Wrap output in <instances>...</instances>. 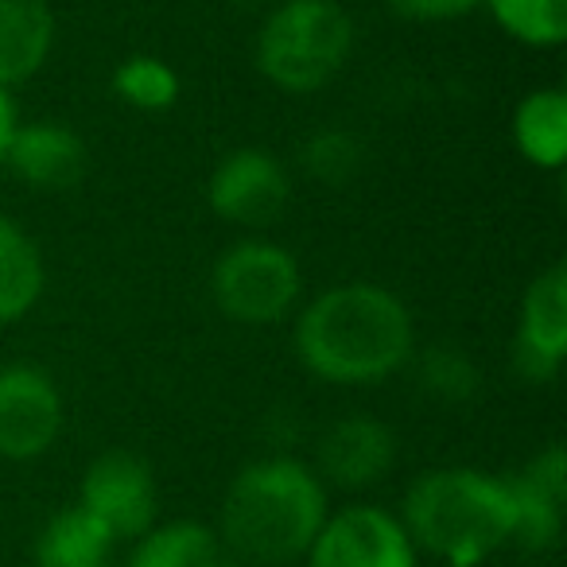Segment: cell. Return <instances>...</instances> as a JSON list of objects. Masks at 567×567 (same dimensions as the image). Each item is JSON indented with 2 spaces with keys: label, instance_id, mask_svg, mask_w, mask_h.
Here are the masks:
<instances>
[{
  "label": "cell",
  "instance_id": "52a82bcc",
  "mask_svg": "<svg viewBox=\"0 0 567 567\" xmlns=\"http://www.w3.org/2000/svg\"><path fill=\"white\" fill-rule=\"evenodd\" d=\"M303 567H420V551L412 548L401 517L381 505L350 502L331 509L311 540Z\"/></svg>",
  "mask_w": 567,
  "mask_h": 567
},
{
  "label": "cell",
  "instance_id": "8992f818",
  "mask_svg": "<svg viewBox=\"0 0 567 567\" xmlns=\"http://www.w3.org/2000/svg\"><path fill=\"white\" fill-rule=\"evenodd\" d=\"M206 206L229 226L265 234L292 206V172L276 152L241 144L214 164L206 179Z\"/></svg>",
  "mask_w": 567,
  "mask_h": 567
},
{
  "label": "cell",
  "instance_id": "603a6c76",
  "mask_svg": "<svg viewBox=\"0 0 567 567\" xmlns=\"http://www.w3.org/2000/svg\"><path fill=\"white\" fill-rule=\"evenodd\" d=\"M389 12L412 24H447V20H463L474 9H482V0H385Z\"/></svg>",
  "mask_w": 567,
  "mask_h": 567
},
{
  "label": "cell",
  "instance_id": "5bb4252c",
  "mask_svg": "<svg viewBox=\"0 0 567 567\" xmlns=\"http://www.w3.org/2000/svg\"><path fill=\"white\" fill-rule=\"evenodd\" d=\"M125 567H241L226 548L218 528L206 520L175 517L156 520L144 536L133 540Z\"/></svg>",
  "mask_w": 567,
  "mask_h": 567
},
{
  "label": "cell",
  "instance_id": "e0dca14e",
  "mask_svg": "<svg viewBox=\"0 0 567 567\" xmlns=\"http://www.w3.org/2000/svg\"><path fill=\"white\" fill-rule=\"evenodd\" d=\"M48 288V265L35 237L12 214L0 210V327L32 316Z\"/></svg>",
  "mask_w": 567,
  "mask_h": 567
},
{
  "label": "cell",
  "instance_id": "277c9868",
  "mask_svg": "<svg viewBox=\"0 0 567 567\" xmlns=\"http://www.w3.org/2000/svg\"><path fill=\"white\" fill-rule=\"evenodd\" d=\"M354 43V17L339 0H276L260 20L252 63L272 90L308 97L339 79Z\"/></svg>",
  "mask_w": 567,
  "mask_h": 567
},
{
  "label": "cell",
  "instance_id": "44dd1931",
  "mask_svg": "<svg viewBox=\"0 0 567 567\" xmlns=\"http://www.w3.org/2000/svg\"><path fill=\"white\" fill-rule=\"evenodd\" d=\"M412 362H416L424 393L435 396V401L463 404V401H471L482 385V373H478V365H474V358L466 354V350L451 347V342H435L424 354L416 350Z\"/></svg>",
  "mask_w": 567,
  "mask_h": 567
},
{
  "label": "cell",
  "instance_id": "d4e9b609",
  "mask_svg": "<svg viewBox=\"0 0 567 567\" xmlns=\"http://www.w3.org/2000/svg\"><path fill=\"white\" fill-rule=\"evenodd\" d=\"M17 125H20V110H17V102H12V90L0 86V167H4V156H9Z\"/></svg>",
  "mask_w": 567,
  "mask_h": 567
},
{
  "label": "cell",
  "instance_id": "ac0fdd59",
  "mask_svg": "<svg viewBox=\"0 0 567 567\" xmlns=\"http://www.w3.org/2000/svg\"><path fill=\"white\" fill-rule=\"evenodd\" d=\"M482 9L528 51H559L567 43V0H482Z\"/></svg>",
  "mask_w": 567,
  "mask_h": 567
},
{
  "label": "cell",
  "instance_id": "8fae6325",
  "mask_svg": "<svg viewBox=\"0 0 567 567\" xmlns=\"http://www.w3.org/2000/svg\"><path fill=\"white\" fill-rule=\"evenodd\" d=\"M311 466L327 489H373L396 466V432L378 416H339L319 435Z\"/></svg>",
  "mask_w": 567,
  "mask_h": 567
},
{
  "label": "cell",
  "instance_id": "d6986e66",
  "mask_svg": "<svg viewBox=\"0 0 567 567\" xmlns=\"http://www.w3.org/2000/svg\"><path fill=\"white\" fill-rule=\"evenodd\" d=\"M113 94L136 113H164L179 102L183 82L159 55H128L113 71Z\"/></svg>",
  "mask_w": 567,
  "mask_h": 567
},
{
  "label": "cell",
  "instance_id": "ba28073f",
  "mask_svg": "<svg viewBox=\"0 0 567 567\" xmlns=\"http://www.w3.org/2000/svg\"><path fill=\"white\" fill-rule=\"evenodd\" d=\"M66 424L55 378L32 362L0 365V458L32 463L59 443Z\"/></svg>",
  "mask_w": 567,
  "mask_h": 567
},
{
  "label": "cell",
  "instance_id": "2e32d148",
  "mask_svg": "<svg viewBox=\"0 0 567 567\" xmlns=\"http://www.w3.org/2000/svg\"><path fill=\"white\" fill-rule=\"evenodd\" d=\"M513 148L536 172H564L567 164V90L536 86L513 110Z\"/></svg>",
  "mask_w": 567,
  "mask_h": 567
},
{
  "label": "cell",
  "instance_id": "4fadbf2b",
  "mask_svg": "<svg viewBox=\"0 0 567 567\" xmlns=\"http://www.w3.org/2000/svg\"><path fill=\"white\" fill-rule=\"evenodd\" d=\"M55 51L51 0H0V86L17 90L48 66Z\"/></svg>",
  "mask_w": 567,
  "mask_h": 567
},
{
  "label": "cell",
  "instance_id": "cb8c5ba5",
  "mask_svg": "<svg viewBox=\"0 0 567 567\" xmlns=\"http://www.w3.org/2000/svg\"><path fill=\"white\" fill-rule=\"evenodd\" d=\"M517 474L525 482H533L536 489H544V494L564 497V502H567V451L559 447V443H551V447L536 451V455L528 458V463L520 466Z\"/></svg>",
  "mask_w": 567,
  "mask_h": 567
},
{
  "label": "cell",
  "instance_id": "9a60e30c",
  "mask_svg": "<svg viewBox=\"0 0 567 567\" xmlns=\"http://www.w3.org/2000/svg\"><path fill=\"white\" fill-rule=\"evenodd\" d=\"M117 536L82 505L51 513L48 525L35 533L32 564L35 567H113Z\"/></svg>",
  "mask_w": 567,
  "mask_h": 567
},
{
  "label": "cell",
  "instance_id": "7a4b0ae2",
  "mask_svg": "<svg viewBox=\"0 0 567 567\" xmlns=\"http://www.w3.org/2000/svg\"><path fill=\"white\" fill-rule=\"evenodd\" d=\"M331 513V489L296 455H265L229 478L218 536L241 567H288L308 556Z\"/></svg>",
  "mask_w": 567,
  "mask_h": 567
},
{
  "label": "cell",
  "instance_id": "7402d4cb",
  "mask_svg": "<svg viewBox=\"0 0 567 567\" xmlns=\"http://www.w3.org/2000/svg\"><path fill=\"white\" fill-rule=\"evenodd\" d=\"M362 159H365L362 141L339 125L319 128V133L308 136L300 148L303 172H308L311 179L327 183V187H342V183L354 179V175L362 172Z\"/></svg>",
  "mask_w": 567,
  "mask_h": 567
},
{
  "label": "cell",
  "instance_id": "9c48e42d",
  "mask_svg": "<svg viewBox=\"0 0 567 567\" xmlns=\"http://www.w3.org/2000/svg\"><path fill=\"white\" fill-rule=\"evenodd\" d=\"M79 505L94 513L117 540H136L159 520L156 471L136 451H105L82 474Z\"/></svg>",
  "mask_w": 567,
  "mask_h": 567
},
{
  "label": "cell",
  "instance_id": "484cf974",
  "mask_svg": "<svg viewBox=\"0 0 567 567\" xmlns=\"http://www.w3.org/2000/svg\"><path fill=\"white\" fill-rule=\"evenodd\" d=\"M229 4H234V9H245V12H265L268 4H276V0H229Z\"/></svg>",
  "mask_w": 567,
  "mask_h": 567
},
{
  "label": "cell",
  "instance_id": "30bf717a",
  "mask_svg": "<svg viewBox=\"0 0 567 567\" xmlns=\"http://www.w3.org/2000/svg\"><path fill=\"white\" fill-rule=\"evenodd\" d=\"M567 362V265L556 260L528 280L513 334V365L528 385H551Z\"/></svg>",
  "mask_w": 567,
  "mask_h": 567
},
{
  "label": "cell",
  "instance_id": "3957f363",
  "mask_svg": "<svg viewBox=\"0 0 567 567\" xmlns=\"http://www.w3.org/2000/svg\"><path fill=\"white\" fill-rule=\"evenodd\" d=\"M401 525L420 556H435L447 567L494 564L513 544V486L482 466H432L404 489Z\"/></svg>",
  "mask_w": 567,
  "mask_h": 567
},
{
  "label": "cell",
  "instance_id": "7c38bea8",
  "mask_svg": "<svg viewBox=\"0 0 567 567\" xmlns=\"http://www.w3.org/2000/svg\"><path fill=\"white\" fill-rule=\"evenodd\" d=\"M86 144L66 121H20L4 167L32 190H71L86 175Z\"/></svg>",
  "mask_w": 567,
  "mask_h": 567
},
{
  "label": "cell",
  "instance_id": "6da1fadb",
  "mask_svg": "<svg viewBox=\"0 0 567 567\" xmlns=\"http://www.w3.org/2000/svg\"><path fill=\"white\" fill-rule=\"evenodd\" d=\"M296 358L323 385H385L416 358V319L385 284H331L296 308Z\"/></svg>",
  "mask_w": 567,
  "mask_h": 567
},
{
  "label": "cell",
  "instance_id": "4316f807",
  "mask_svg": "<svg viewBox=\"0 0 567 567\" xmlns=\"http://www.w3.org/2000/svg\"><path fill=\"white\" fill-rule=\"evenodd\" d=\"M482 567H494V564H482Z\"/></svg>",
  "mask_w": 567,
  "mask_h": 567
},
{
  "label": "cell",
  "instance_id": "5b68a950",
  "mask_svg": "<svg viewBox=\"0 0 567 567\" xmlns=\"http://www.w3.org/2000/svg\"><path fill=\"white\" fill-rule=\"evenodd\" d=\"M210 300L237 327H276L303 303V268L288 245L245 234L214 260Z\"/></svg>",
  "mask_w": 567,
  "mask_h": 567
},
{
  "label": "cell",
  "instance_id": "ffe728a7",
  "mask_svg": "<svg viewBox=\"0 0 567 567\" xmlns=\"http://www.w3.org/2000/svg\"><path fill=\"white\" fill-rule=\"evenodd\" d=\"M509 486H513V505H517L509 548L536 551V556L556 548L559 533H564V497L544 494V489H536L520 474H509Z\"/></svg>",
  "mask_w": 567,
  "mask_h": 567
}]
</instances>
